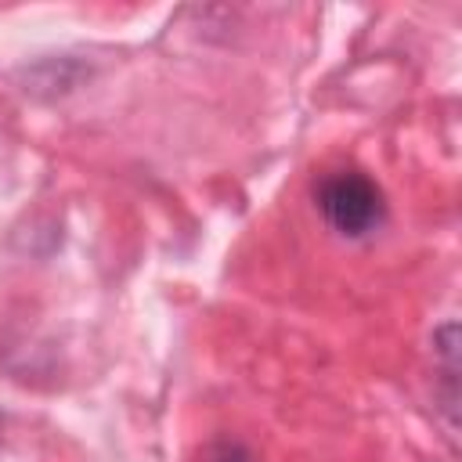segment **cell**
Returning a JSON list of instances; mask_svg holds the SVG:
<instances>
[{
    "instance_id": "6da1fadb",
    "label": "cell",
    "mask_w": 462,
    "mask_h": 462,
    "mask_svg": "<svg viewBox=\"0 0 462 462\" xmlns=\"http://www.w3.org/2000/svg\"><path fill=\"white\" fill-rule=\"evenodd\" d=\"M314 202L325 224L343 238H365L386 220L383 188L361 170H332L318 180Z\"/></svg>"
},
{
    "instance_id": "7a4b0ae2",
    "label": "cell",
    "mask_w": 462,
    "mask_h": 462,
    "mask_svg": "<svg viewBox=\"0 0 462 462\" xmlns=\"http://www.w3.org/2000/svg\"><path fill=\"white\" fill-rule=\"evenodd\" d=\"M213 462H249V455H245L238 444H224V448H220V455H217Z\"/></svg>"
}]
</instances>
